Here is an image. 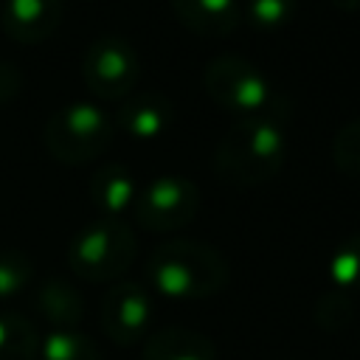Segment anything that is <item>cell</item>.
Returning <instances> with one entry per match:
<instances>
[{"instance_id": "7", "label": "cell", "mask_w": 360, "mask_h": 360, "mask_svg": "<svg viewBox=\"0 0 360 360\" xmlns=\"http://www.w3.org/2000/svg\"><path fill=\"white\" fill-rule=\"evenodd\" d=\"M200 211V188L183 174H158L138 188L132 217L152 233H172L194 222Z\"/></svg>"}, {"instance_id": "18", "label": "cell", "mask_w": 360, "mask_h": 360, "mask_svg": "<svg viewBox=\"0 0 360 360\" xmlns=\"http://www.w3.org/2000/svg\"><path fill=\"white\" fill-rule=\"evenodd\" d=\"M298 11V0H248L242 14L248 17V25L262 34L281 31Z\"/></svg>"}, {"instance_id": "5", "label": "cell", "mask_w": 360, "mask_h": 360, "mask_svg": "<svg viewBox=\"0 0 360 360\" xmlns=\"http://www.w3.org/2000/svg\"><path fill=\"white\" fill-rule=\"evenodd\" d=\"M45 149L65 166L96 160L115 138L112 115L96 101H68L45 124Z\"/></svg>"}, {"instance_id": "19", "label": "cell", "mask_w": 360, "mask_h": 360, "mask_svg": "<svg viewBox=\"0 0 360 360\" xmlns=\"http://www.w3.org/2000/svg\"><path fill=\"white\" fill-rule=\"evenodd\" d=\"M34 262L22 250H0V301L20 295L34 284Z\"/></svg>"}, {"instance_id": "14", "label": "cell", "mask_w": 360, "mask_h": 360, "mask_svg": "<svg viewBox=\"0 0 360 360\" xmlns=\"http://www.w3.org/2000/svg\"><path fill=\"white\" fill-rule=\"evenodd\" d=\"M37 309L45 318L48 329H79L84 318V295L65 276H51L34 290Z\"/></svg>"}, {"instance_id": "10", "label": "cell", "mask_w": 360, "mask_h": 360, "mask_svg": "<svg viewBox=\"0 0 360 360\" xmlns=\"http://www.w3.org/2000/svg\"><path fill=\"white\" fill-rule=\"evenodd\" d=\"M62 0H6L3 6V31L20 42L34 45L53 37L62 25Z\"/></svg>"}, {"instance_id": "6", "label": "cell", "mask_w": 360, "mask_h": 360, "mask_svg": "<svg viewBox=\"0 0 360 360\" xmlns=\"http://www.w3.org/2000/svg\"><path fill=\"white\" fill-rule=\"evenodd\" d=\"M82 79L93 98L124 101L141 82V56L118 34H101L82 56Z\"/></svg>"}, {"instance_id": "11", "label": "cell", "mask_w": 360, "mask_h": 360, "mask_svg": "<svg viewBox=\"0 0 360 360\" xmlns=\"http://www.w3.org/2000/svg\"><path fill=\"white\" fill-rule=\"evenodd\" d=\"M138 180L135 174L121 163H107L93 172L90 177V202L98 211V217L124 219V214L132 211L138 197Z\"/></svg>"}, {"instance_id": "15", "label": "cell", "mask_w": 360, "mask_h": 360, "mask_svg": "<svg viewBox=\"0 0 360 360\" xmlns=\"http://www.w3.org/2000/svg\"><path fill=\"white\" fill-rule=\"evenodd\" d=\"M39 338L31 321L14 309H0V360H37Z\"/></svg>"}, {"instance_id": "3", "label": "cell", "mask_w": 360, "mask_h": 360, "mask_svg": "<svg viewBox=\"0 0 360 360\" xmlns=\"http://www.w3.org/2000/svg\"><path fill=\"white\" fill-rule=\"evenodd\" d=\"M202 87L214 104L236 112L239 118H276L281 121L287 101L276 82L250 59L239 53L214 56L202 70Z\"/></svg>"}, {"instance_id": "21", "label": "cell", "mask_w": 360, "mask_h": 360, "mask_svg": "<svg viewBox=\"0 0 360 360\" xmlns=\"http://www.w3.org/2000/svg\"><path fill=\"white\" fill-rule=\"evenodd\" d=\"M20 87V73L8 62H0V104L8 101Z\"/></svg>"}, {"instance_id": "4", "label": "cell", "mask_w": 360, "mask_h": 360, "mask_svg": "<svg viewBox=\"0 0 360 360\" xmlns=\"http://www.w3.org/2000/svg\"><path fill=\"white\" fill-rule=\"evenodd\" d=\"M138 256V236L127 219L98 217L87 222L68 245V267L79 281H118Z\"/></svg>"}, {"instance_id": "22", "label": "cell", "mask_w": 360, "mask_h": 360, "mask_svg": "<svg viewBox=\"0 0 360 360\" xmlns=\"http://www.w3.org/2000/svg\"><path fill=\"white\" fill-rule=\"evenodd\" d=\"M338 11H360V0H329Z\"/></svg>"}, {"instance_id": "8", "label": "cell", "mask_w": 360, "mask_h": 360, "mask_svg": "<svg viewBox=\"0 0 360 360\" xmlns=\"http://www.w3.org/2000/svg\"><path fill=\"white\" fill-rule=\"evenodd\" d=\"M152 315V292L138 281H112L98 309L101 329L115 346H135L146 340Z\"/></svg>"}, {"instance_id": "9", "label": "cell", "mask_w": 360, "mask_h": 360, "mask_svg": "<svg viewBox=\"0 0 360 360\" xmlns=\"http://www.w3.org/2000/svg\"><path fill=\"white\" fill-rule=\"evenodd\" d=\"M172 118H174V107L169 96L158 90L127 96L112 115L115 129H124L132 141H143V143L163 138L172 127Z\"/></svg>"}, {"instance_id": "2", "label": "cell", "mask_w": 360, "mask_h": 360, "mask_svg": "<svg viewBox=\"0 0 360 360\" xmlns=\"http://www.w3.org/2000/svg\"><path fill=\"white\" fill-rule=\"evenodd\" d=\"M287 160V132L276 118H239L214 149V172L222 183L253 188L273 180Z\"/></svg>"}, {"instance_id": "12", "label": "cell", "mask_w": 360, "mask_h": 360, "mask_svg": "<svg viewBox=\"0 0 360 360\" xmlns=\"http://www.w3.org/2000/svg\"><path fill=\"white\" fill-rule=\"evenodd\" d=\"M174 17L197 37H228L239 20L242 6L239 0H169Z\"/></svg>"}, {"instance_id": "1", "label": "cell", "mask_w": 360, "mask_h": 360, "mask_svg": "<svg viewBox=\"0 0 360 360\" xmlns=\"http://www.w3.org/2000/svg\"><path fill=\"white\" fill-rule=\"evenodd\" d=\"M231 278L222 250L200 239H166L146 259V287L169 301H202Z\"/></svg>"}, {"instance_id": "20", "label": "cell", "mask_w": 360, "mask_h": 360, "mask_svg": "<svg viewBox=\"0 0 360 360\" xmlns=\"http://www.w3.org/2000/svg\"><path fill=\"white\" fill-rule=\"evenodd\" d=\"M332 160L343 174L360 180V118H352L338 129L332 141Z\"/></svg>"}, {"instance_id": "13", "label": "cell", "mask_w": 360, "mask_h": 360, "mask_svg": "<svg viewBox=\"0 0 360 360\" xmlns=\"http://www.w3.org/2000/svg\"><path fill=\"white\" fill-rule=\"evenodd\" d=\"M141 360H219L211 338L186 326H166L146 335Z\"/></svg>"}, {"instance_id": "17", "label": "cell", "mask_w": 360, "mask_h": 360, "mask_svg": "<svg viewBox=\"0 0 360 360\" xmlns=\"http://www.w3.org/2000/svg\"><path fill=\"white\" fill-rule=\"evenodd\" d=\"M326 278L346 292H360V233L346 236L326 259Z\"/></svg>"}, {"instance_id": "16", "label": "cell", "mask_w": 360, "mask_h": 360, "mask_svg": "<svg viewBox=\"0 0 360 360\" xmlns=\"http://www.w3.org/2000/svg\"><path fill=\"white\" fill-rule=\"evenodd\" d=\"M37 357L39 360H104L98 346L82 329H48Z\"/></svg>"}]
</instances>
